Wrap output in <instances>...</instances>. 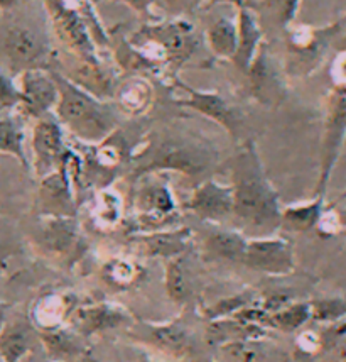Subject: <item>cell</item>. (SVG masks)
Instances as JSON below:
<instances>
[{"instance_id": "cell-1", "label": "cell", "mask_w": 346, "mask_h": 362, "mask_svg": "<svg viewBox=\"0 0 346 362\" xmlns=\"http://www.w3.org/2000/svg\"><path fill=\"white\" fill-rule=\"evenodd\" d=\"M233 215L245 230L269 237L282 226L279 195L267 180L252 144L237 154L232 165Z\"/></svg>"}, {"instance_id": "cell-2", "label": "cell", "mask_w": 346, "mask_h": 362, "mask_svg": "<svg viewBox=\"0 0 346 362\" xmlns=\"http://www.w3.org/2000/svg\"><path fill=\"white\" fill-rule=\"evenodd\" d=\"M53 78L59 92L58 115L63 122L81 139H105L115 124L110 110L56 73Z\"/></svg>"}, {"instance_id": "cell-3", "label": "cell", "mask_w": 346, "mask_h": 362, "mask_svg": "<svg viewBox=\"0 0 346 362\" xmlns=\"http://www.w3.org/2000/svg\"><path fill=\"white\" fill-rule=\"evenodd\" d=\"M346 139V87H335L328 98L321 146V175H319L316 197L326 195L328 181L338 161Z\"/></svg>"}, {"instance_id": "cell-4", "label": "cell", "mask_w": 346, "mask_h": 362, "mask_svg": "<svg viewBox=\"0 0 346 362\" xmlns=\"http://www.w3.org/2000/svg\"><path fill=\"white\" fill-rule=\"evenodd\" d=\"M241 264L263 274H291L296 268L292 244L280 237H255L246 240Z\"/></svg>"}, {"instance_id": "cell-5", "label": "cell", "mask_w": 346, "mask_h": 362, "mask_svg": "<svg viewBox=\"0 0 346 362\" xmlns=\"http://www.w3.org/2000/svg\"><path fill=\"white\" fill-rule=\"evenodd\" d=\"M131 332L138 340L149 344L164 352V354L176 357H189L194 352V334L188 323L183 320H172L169 323H133Z\"/></svg>"}, {"instance_id": "cell-6", "label": "cell", "mask_w": 346, "mask_h": 362, "mask_svg": "<svg viewBox=\"0 0 346 362\" xmlns=\"http://www.w3.org/2000/svg\"><path fill=\"white\" fill-rule=\"evenodd\" d=\"M211 163L210 151L191 144H169L162 146L157 154L149 159L145 165L138 168V175L155 170H174L181 173L194 176L208 170Z\"/></svg>"}, {"instance_id": "cell-7", "label": "cell", "mask_w": 346, "mask_h": 362, "mask_svg": "<svg viewBox=\"0 0 346 362\" xmlns=\"http://www.w3.org/2000/svg\"><path fill=\"white\" fill-rule=\"evenodd\" d=\"M188 209L206 222H225L233 215L232 188L210 180L201 183L189 198Z\"/></svg>"}, {"instance_id": "cell-8", "label": "cell", "mask_w": 346, "mask_h": 362, "mask_svg": "<svg viewBox=\"0 0 346 362\" xmlns=\"http://www.w3.org/2000/svg\"><path fill=\"white\" fill-rule=\"evenodd\" d=\"M132 322V315L122 307L110 303H97L92 307L76 310L75 332L80 337L88 339Z\"/></svg>"}, {"instance_id": "cell-9", "label": "cell", "mask_w": 346, "mask_h": 362, "mask_svg": "<svg viewBox=\"0 0 346 362\" xmlns=\"http://www.w3.org/2000/svg\"><path fill=\"white\" fill-rule=\"evenodd\" d=\"M20 100L32 114H42L59 100V92L53 75H44L37 70H25L23 75Z\"/></svg>"}, {"instance_id": "cell-10", "label": "cell", "mask_w": 346, "mask_h": 362, "mask_svg": "<svg viewBox=\"0 0 346 362\" xmlns=\"http://www.w3.org/2000/svg\"><path fill=\"white\" fill-rule=\"evenodd\" d=\"M34 153L39 173H49L61 163L64 158L61 131L54 120L44 119L39 122L34 131Z\"/></svg>"}, {"instance_id": "cell-11", "label": "cell", "mask_w": 346, "mask_h": 362, "mask_svg": "<svg viewBox=\"0 0 346 362\" xmlns=\"http://www.w3.org/2000/svg\"><path fill=\"white\" fill-rule=\"evenodd\" d=\"M37 337L44 346L51 362H75L86 351L83 337L75 330L53 327V329H39Z\"/></svg>"}, {"instance_id": "cell-12", "label": "cell", "mask_w": 346, "mask_h": 362, "mask_svg": "<svg viewBox=\"0 0 346 362\" xmlns=\"http://www.w3.org/2000/svg\"><path fill=\"white\" fill-rule=\"evenodd\" d=\"M37 330L25 320L6 322L0 332V359L4 362H20L36 344Z\"/></svg>"}, {"instance_id": "cell-13", "label": "cell", "mask_w": 346, "mask_h": 362, "mask_svg": "<svg viewBox=\"0 0 346 362\" xmlns=\"http://www.w3.org/2000/svg\"><path fill=\"white\" fill-rule=\"evenodd\" d=\"M6 49L14 66L24 68L36 64L42 58L44 47L31 31L23 28L11 29L6 40Z\"/></svg>"}, {"instance_id": "cell-14", "label": "cell", "mask_w": 346, "mask_h": 362, "mask_svg": "<svg viewBox=\"0 0 346 362\" xmlns=\"http://www.w3.org/2000/svg\"><path fill=\"white\" fill-rule=\"evenodd\" d=\"M246 239L235 230H211L205 237V251L213 259L240 262L244 261Z\"/></svg>"}, {"instance_id": "cell-15", "label": "cell", "mask_w": 346, "mask_h": 362, "mask_svg": "<svg viewBox=\"0 0 346 362\" xmlns=\"http://www.w3.org/2000/svg\"><path fill=\"white\" fill-rule=\"evenodd\" d=\"M324 210V197H314L308 204L285 206L282 210V226L294 232H308L318 227Z\"/></svg>"}, {"instance_id": "cell-16", "label": "cell", "mask_w": 346, "mask_h": 362, "mask_svg": "<svg viewBox=\"0 0 346 362\" xmlns=\"http://www.w3.org/2000/svg\"><path fill=\"white\" fill-rule=\"evenodd\" d=\"M137 206L141 215L150 221H164L176 210L174 198L164 185H153L142 189L137 197Z\"/></svg>"}, {"instance_id": "cell-17", "label": "cell", "mask_w": 346, "mask_h": 362, "mask_svg": "<svg viewBox=\"0 0 346 362\" xmlns=\"http://www.w3.org/2000/svg\"><path fill=\"white\" fill-rule=\"evenodd\" d=\"M189 92V100L184 102V105L193 107V109L200 110L201 114L208 115V117L215 119L216 122L223 124L225 127H228V131H235L237 126V115L230 107L227 105V102L222 97L213 93H200L194 92V90L188 88Z\"/></svg>"}, {"instance_id": "cell-18", "label": "cell", "mask_w": 346, "mask_h": 362, "mask_svg": "<svg viewBox=\"0 0 346 362\" xmlns=\"http://www.w3.org/2000/svg\"><path fill=\"white\" fill-rule=\"evenodd\" d=\"M189 232L176 230V232H159V234L147 235L144 239V245L147 252L153 256H167L176 257L188 249Z\"/></svg>"}, {"instance_id": "cell-19", "label": "cell", "mask_w": 346, "mask_h": 362, "mask_svg": "<svg viewBox=\"0 0 346 362\" xmlns=\"http://www.w3.org/2000/svg\"><path fill=\"white\" fill-rule=\"evenodd\" d=\"M258 41H261V31H258L257 21L249 11L241 8L239 21V46H237L235 58L244 68H249L252 64L253 51Z\"/></svg>"}, {"instance_id": "cell-20", "label": "cell", "mask_w": 346, "mask_h": 362, "mask_svg": "<svg viewBox=\"0 0 346 362\" xmlns=\"http://www.w3.org/2000/svg\"><path fill=\"white\" fill-rule=\"evenodd\" d=\"M311 301H297V303L284 305L277 312L270 313V327L282 332H296L311 320Z\"/></svg>"}, {"instance_id": "cell-21", "label": "cell", "mask_w": 346, "mask_h": 362, "mask_svg": "<svg viewBox=\"0 0 346 362\" xmlns=\"http://www.w3.org/2000/svg\"><path fill=\"white\" fill-rule=\"evenodd\" d=\"M210 45L220 56H235L239 46V29L230 19H220L210 29Z\"/></svg>"}, {"instance_id": "cell-22", "label": "cell", "mask_w": 346, "mask_h": 362, "mask_svg": "<svg viewBox=\"0 0 346 362\" xmlns=\"http://www.w3.org/2000/svg\"><path fill=\"white\" fill-rule=\"evenodd\" d=\"M311 320L319 323H341L346 318V295H335L328 298L311 301Z\"/></svg>"}, {"instance_id": "cell-23", "label": "cell", "mask_w": 346, "mask_h": 362, "mask_svg": "<svg viewBox=\"0 0 346 362\" xmlns=\"http://www.w3.org/2000/svg\"><path fill=\"white\" fill-rule=\"evenodd\" d=\"M166 288L167 295L176 303H186L191 295L188 278H186L183 262L179 259H171L166 269Z\"/></svg>"}, {"instance_id": "cell-24", "label": "cell", "mask_w": 346, "mask_h": 362, "mask_svg": "<svg viewBox=\"0 0 346 362\" xmlns=\"http://www.w3.org/2000/svg\"><path fill=\"white\" fill-rule=\"evenodd\" d=\"M75 234L76 230L73 221H69L68 217L54 218L46 230V243L56 251H64V249L71 247Z\"/></svg>"}, {"instance_id": "cell-25", "label": "cell", "mask_w": 346, "mask_h": 362, "mask_svg": "<svg viewBox=\"0 0 346 362\" xmlns=\"http://www.w3.org/2000/svg\"><path fill=\"white\" fill-rule=\"evenodd\" d=\"M0 153L14 154L25 165L23 153V136L11 120H0Z\"/></svg>"}, {"instance_id": "cell-26", "label": "cell", "mask_w": 346, "mask_h": 362, "mask_svg": "<svg viewBox=\"0 0 346 362\" xmlns=\"http://www.w3.org/2000/svg\"><path fill=\"white\" fill-rule=\"evenodd\" d=\"M98 212H100V217L103 222L114 223L119 217V202L114 195H108V193H103L100 206H98Z\"/></svg>"}, {"instance_id": "cell-27", "label": "cell", "mask_w": 346, "mask_h": 362, "mask_svg": "<svg viewBox=\"0 0 346 362\" xmlns=\"http://www.w3.org/2000/svg\"><path fill=\"white\" fill-rule=\"evenodd\" d=\"M20 100V93L12 87V83L6 76H0V109L16 105Z\"/></svg>"}, {"instance_id": "cell-28", "label": "cell", "mask_w": 346, "mask_h": 362, "mask_svg": "<svg viewBox=\"0 0 346 362\" xmlns=\"http://www.w3.org/2000/svg\"><path fill=\"white\" fill-rule=\"evenodd\" d=\"M331 75L335 87H346V51L336 56L331 68Z\"/></svg>"}, {"instance_id": "cell-29", "label": "cell", "mask_w": 346, "mask_h": 362, "mask_svg": "<svg viewBox=\"0 0 346 362\" xmlns=\"http://www.w3.org/2000/svg\"><path fill=\"white\" fill-rule=\"evenodd\" d=\"M297 2L299 0H277L280 8V14H282L284 23H289L292 19L294 14H296V8H297Z\"/></svg>"}, {"instance_id": "cell-30", "label": "cell", "mask_w": 346, "mask_h": 362, "mask_svg": "<svg viewBox=\"0 0 346 362\" xmlns=\"http://www.w3.org/2000/svg\"><path fill=\"white\" fill-rule=\"evenodd\" d=\"M75 362H100V361H98L97 357H95V356L92 354V352L88 351V349H86L83 354L78 357V359H76Z\"/></svg>"}, {"instance_id": "cell-31", "label": "cell", "mask_w": 346, "mask_h": 362, "mask_svg": "<svg viewBox=\"0 0 346 362\" xmlns=\"http://www.w3.org/2000/svg\"><path fill=\"white\" fill-rule=\"evenodd\" d=\"M6 313H7V307L0 303V332H2L4 325H6Z\"/></svg>"}, {"instance_id": "cell-32", "label": "cell", "mask_w": 346, "mask_h": 362, "mask_svg": "<svg viewBox=\"0 0 346 362\" xmlns=\"http://www.w3.org/2000/svg\"><path fill=\"white\" fill-rule=\"evenodd\" d=\"M16 4V0H0V8H7L12 7Z\"/></svg>"}, {"instance_id": "cell-33", "label": "cell", "mask_w": 346, "mask_h": 362, "mask_svg": "<svg viewBox=\"0 0 346 362\" xmlns=\"http://www.w3.org/2000/svg\"><path fill=\"white\" fill-rule=\"evenodd\" d=\"M341 200H346V189H345V192H343V193H341V195H340V198H338V202H341Z\"/></svg>"}, {"instance_id": "cell-34", "label": "cell", "mask_w": 346, "mask_h": 362, "mask_svg": "<svg viewBox=\"0 0 346 362\" xmlns=\"http://www.w3.org/2000/svg\"><path fill=\"white\" fill-rule=\"evenodd\" d=\"M228 2H237V4H239V6H240V2H241V0H228Z\"/></svg>"}, {"instance_id": "cell-35", "label": "cell", "mask_w": 346, "mask_h": 362, "mask_svg": "<svg viewBox=\"0 0 346 362\" xmlns=\"http://www.w3.org/2000/svg\"><path fill=\"white\" fill-rule=\"evenodd\" d=\"M169 2H176V0H169Z\"/></svg>"}, {"instance_id": "cell-36", "label": "cell", "mask_w": 346, "mask_h": 362, "mask_svg": "<svg viewBox=\"0 0 346 362\" xmlns=\"http://www.w3.org/2000/svg\"><path fill=\"white\" fill-rule=\"evenodd\" d=\"M0 362H4V361H2V359H0Z\"/></svg>"}]
</instances>
